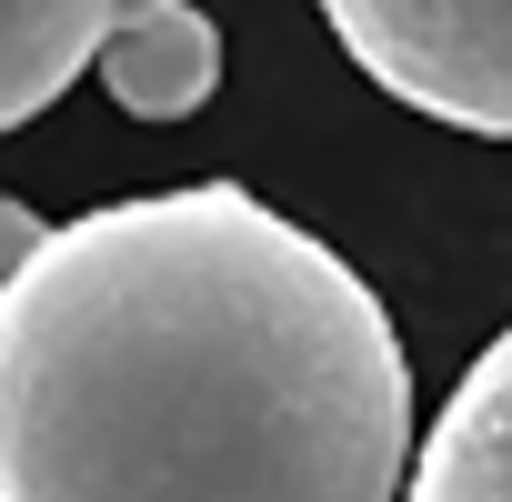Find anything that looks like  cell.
Wrapping results in <instances>:
<instances>
[{"label": "cell", "instance_id": "2", "mask_svg": "<svg viewBox=\"0 0 512 502\" xmlns=\"http://www.w3.org/2000/svg\"><path fill=\"white\" fill-rule=\"evenodd\" d=\"M312 11L402 111L512 141V0H312Z\"/></svg>", "mask_w": 512, "mask_h": 502}, {"label": "cell", "instance_id": "3", "mask_svg": "<svg viewBox=\"0 0 512 502\" xmlns=\"http://www.w3.org/2000/svg\"><path fill=\"white\" fill-rule=\"evenodd\" d=\"M402 502H512V322L472 352V372L432 412Z\"/></svg>", "mask_w": 512, "mask_h": 502}, {"label": "cell", "instance_id": "4", "mask_svg": "<svg viewBox=\"0 0 512 502\" xmlns=\"http://www.w3.org/2000/svg\"><path fill=\"white\" fill-rule=\"evenodd\" d=\"M91 71L131 121H191L221 91V31L191 0H121V21H111Z\"/></svg>", "mask_w": 512, "mask_h": 502}, {"label": "cell", "instance_id": "6", "mask_svg": "<svg viewBox=\"0 0 512 502\" xmlns=\"http://www.w3.org/2000/svg\"><path fill=\"white\" fill-rule=\"evenodd\" d=\"M51 241V221L31 211V201H0V292H11L21 282V262H31V251Z\"/></svg>", "mask_w": 512, "mask_h": 502}, {"label": "cell", "instance_id": "1", "mask_svg": "<svg viewBox=\"0 0 512 502\" xmlns=\"http://www.w3.org/2000/svg\"><path fill=\"white\" fill-rule=\"evenodd\" d=\"M412 452L382 292L241 181L101 201L0 292V502H392Z\"/></svg>", "mask_w": 512, "mask_h": 502}, {"label": "cell", "instance_id": "5", "mask_svg": "<svg viewBox=\"0 0 512 502\" xmlns=\"http://www.w3.org/2000/svg\"><path fill=\"white\" fill-rule=\"evenodd\" d=\"M121 0H0V131L41 121L111 41Z\"/></svg>", "mask_w": 512, "mask_h": 502}]
</instances>
